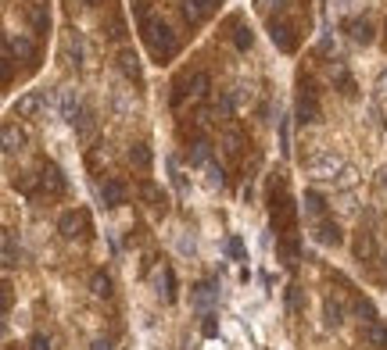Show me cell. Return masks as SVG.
<instances>
[{"instance_id": "3", "label": "cell", "mask_w": 387, "mask_h": 350, "mask_svg": "<svg viewBox=\"0 0 387 350\" xmlns=\"http://www.w3.org/2000/svg\"><path fill=\"white\" fill-rule=\"evenodd\" d=\"M323 118V111H319V89H316V82L309 79V75H302L297 79V122H319Z\"/></svg>"}, {"instance_id": "29", "label": "cell", "mask_w": 387, "mask_h": 350, "mask_svg": "<svg viewBox=\"0 0 387 350\" xmlns=\"http://www.w3.org/2000/svg\"><path fill=\"white\" fill-rule=\"evenodd\" d=\"M208 89H212V75H208V72H194V75H190V97H194V101H204Z\"/></svg>"}, {"instance_id": "15", "label": "cell", "mask_w": 387, "mask_h": 350, "mask_svg": "<svg viewBox=\"0 0 387 350\" xmlns=\"http://www.w3.org/2000/svg\"><path fill=\"white\" fill-rule=\"evenodd\" d=\"M344 33H348L355 43L366 47V43H373V22H370V18H348V22H344Z\"/></svg>"}, {"instance_id": "24", "label": "cell", "mask_w": 387, "mask_h": 350, "mask_svg": "<svg viewBox=\"0 0 387 350\" xmlns=\"http://www.w3.org/2000/svg\"><path fill=\"white\" fill-rule=\"evenodd\" d=\"M129 165L136 168V172H151V147H147V143H133L129 147Z\"/></svg>"}, {"instance_id": "1", "label": "cell", "mask_w": 387, "mask_h": 350, "mask_svg": "<svg viewBox=\"0 0 387 350\" xmlns=\"http://www.w3.org/2000/svg\"><path fill=\"white\" fill-rule=\"evenodd\" d=\"M269 218H273V229L280 233V236H290L294 233V221H297V207H294V200H290V194L283 189V179H273L269 182Z\"/></svg>"}, {"instance_id": "31", "label": "cell", "mask_w": 387, "mask_h": 350, "mask_svg": "<svg viewBox=\"0 0 387 350\" xmlns=\"http://www.w3.org/2000/svg\"><path fill=\"white\" fill-rule=\"evenodd\" d=\"M323 318H326V326H330V329H337L344 322V318H341V304L337 300H326L323 304Z\"/></svg>"}, {"instance_id": "12", "label": "cell", "mask_w": 387, "mask_h": 350, "mask_svg": "<svg viewBox=\"0 0 387 350\" xmlns=\"http://www.w3.org/2000/svg\"><path fill=\"white\" fill-rule=\"evenodd\" d=\"M244 143H248V136H244V129H237V125H230V129L219 136V147H223V154L230 157V161H237V157H241Z\"/></svg>"}, {"instance_id": "2", "label": "cell", "mask_w": 387, "mask_h": 350, "mask_svg": "<svg viewBox=\"0 0 387 350\" xmlns=\"http://www.w3.org/2000/svg\"><path fill=\"white\" fill-rule=\"evenodd\" d=\"M143 43H147V50H151L155 61H172L176 54H180V40H176V33L158 18H151L143 25Z\"/></svg>"}, {"instance_id": "47", "label": "cell", "mask_w": 387, "mask_h": 350, "mask_svg": "<svg viewBox=\"0 0 387 350\" xmlns=\"http://www.w3.org/2000/svg\"><path fill=\"white\" fill-rule=\"evenodd\" d=\"M384 40H387V25H384Z\"/></svg>"}, {"instance_id": "42", "label": "cell", "mask_w": 387, "mask_h": 350, "mask_svg": "<svg viewBox=\"0 0 387 350\" xmlns=\"http://www.w3.org/2000/svg\"><path fill=\"white\" fill-rule=\"evenodd\" d=\"M201 333H204V336H216V333H219V326H216V318H212V314H204V322H201Z\"/></svg>"}, {"instance_id": "40", "label": "cell", "mask_w": 387, "mask_h": 350, "mask_svg": "<svg viewBox=\"0 0 387 350\" xmlns=\"http://www.w3.org/2000/svg\"><path fill=\"white\" fill-rule=\"evenodd\" d=\"M226 254H230V258H237V261H241V258H244V243H241V240L233 236V240L226 243Z\"/></svg>"}, {"instance_id": "32", "label": "cell", "mask_w": 387, "mask_h": 350, "mask_svg": "<svg viewBox=\"0 0 387 350\" xmlns=\"http://www.w3.org/2000/svg\"><path fill=\"white\" fill-rule=\"evenodd\" d=\"M18 265V247H15V233H4V268Z\"/></svg>"}, {"instance_id": "7", "label": "cell", "mask_w": 387, "mask_h": 350, "mask_svg": "<svg viewBox=\"0 0 387 350\" xmlns=\"http://www.w3.org/2000/svg\"><path fill=\"white\" fill-rule=\"evenodd\" d=\"M47 104H54L50 93H22V97L15 101V115L18 118H36Z\"/></svg>"}, {"instance_id": "13", "label": "cell", "mask_w": 387, "mask_h": 350, "mask_svg": "<svg viewBox=\"0 0 387 350\" xmlns=\"http://www.w3.org/2000/svg\"><path fill=\"white\" fill-rule=\"evenodd\" d=\"M326 72H330V82L344 93V97H355V82H351V75H348V65L337 57V61H330V65H326Z\"/></svg>"}, {"instance_id": "26", "label": "cell", "mask_w": 387, "mask_h": 350, "mask_svg": "<svg viewBox=\"0 0 387 350\" xmlns=\"http://www.w3.org/2000/svg\"><path fill=\"white\" fill-rule=\"evenodd\" d=\"M25 147V133L18 129L15 122H8L4 125V154H15V150H22Z\"/></svg>"}, {"instance_id": "36", "label": "cell", "mask_w": 387, "mask_h": 350, "mask_svg": "<svg viewBox=\"0 0 387 350\" xmlns=\"http://www.w3.org/2000/svg\"><path fill=\"white\" fill-rule=\"evenodd\" d=\"M162 279H165V300L172 304L176 297H180V293H176V272H172V268H165V272H162Z\"/></svg>"}, {"instance_id": "14", "label": "cell", "mask_w": 387, "mask_h": 350, "mask_svg": "<svg viewBox=\"0 0 387 350\" xmlns=\"http://www.w3.org/2000/svg\"><path fill=\"white\" fill-rule=\"evenodd\" d=\"M72 129H76V136H79V140H90V136L97 133V115L83 104V108H79V115L72 118Z\"/></svg>"}, {"instance_id": "22", "label": "cell", "mask_w": 387, "mask_h": 350, "mask_svg": "<svg viewBox=\"0 0 387 350\" xmlns=\"http://www.w3.org/2000/svg\"><path fill=\"white\" fill-rule=\"evenodd\" d=\"M363 343H366V347H377V350H387V326L380 322V318L363 329Z\"/></svg>"}, {"instance_id": "43", "label": "cell", "mask_w": 387, "mask_h": 350, "mask_svg": "<svg viewBox=\"0 0 387 350\" xmlns=\"http://www.w3.org/2000/svg\"><path fill=\"white\" fill-rule=\"evenodd\" d=\"M90 350H111V340H94Z\"/></svg>"}, {"instance_id": "21", "label": "cell", "mask_w": 387, "mask_h": 350, "mask_svg": "<svg viewBox=\"0 0 387 350\" xmlns=\"http://www.w3.org/2000/svg\"><path fill=\"white\" fill-rule=\"evenodd\" d=\"M316 240H319V243H326V247H337L344 236H341V229H337V221L319 218V221H316Z\"/></svg>"}, {"instance_id": "11", "label": "cell", "mask_w": 387, "mask_h": 350, "mask_svg": "<svg viewBox=\"0 0 387 350\" xmlns=\"http://www.w3.org/2000/svg\"><path fill=\"white\" fill-rule=\"evenodd\" d=\"M65 186H69V182H65L62 168H57V165H43V172H40V189H43L47 197H62Z\"/></svg>"}, {"instance_id": "34", "label": "cell", "mask_w": 387, "mask_h": 350, "mask_svg": "<svg viewBox=\"0 0 387 350\" xmlns=\"http://www.w3.org/2000/svg\"><path fill=\"white\" fill-rule=\"evenodd\" d=\"M29 350H54V340L47 333H33L29 336Z\"/></svg>"}, {"instance_id": "46", "label": "cell", "mask_w": 387, "mask_h": 350, "mask_svg": "<svg viewBox=\"0 0 387 350\" xmlns=\"http://www.w3.org/2000/svg\"><path fill=\"white\" fill-rule=\"evenodd\" d=\"M380 186H384V189H387V168H384V172H380Z\"/></svg>"}, {"instance_id": "37", "label": "cell", "mask_w": 387, "mask_h": 350, "mask_svg": "<svg viewBox=\"0 0 387 350\" xmlns=\"http://www.w3.org/2000/svg\"><path fill=\"white\" fill-rule=\"evenodd\" d=\"M108 36H111V40H126V22L118 18V15L108 22Z\"/></svg>"}, {"instance_id": "38", "label": "cell", "mask_w": 387, "mask_h": 350, "mask_svg": "<svg viewBox=\"0 0 387 350\" xmlns=\"http://www.w3.org/2000/svg\"><path fill=\"white\" fill-rule=\"evenodd\" d=\"M11 300H15V293H11V282H4V286H0V311H11Z\"/></svg>"}, {"instance_id": "19", "label": "cell", "mask_w": 387, "mask_h": 350, "mask_svg": "<svg viewBox=\"0 0 387 350\" xmlns=\"http://www.w3.org/2000/svg\"><path fill=\"white\" fill-rule=\"evenodd\" d=\"M190 300H194V307L208 311V304H216V300H219V290H216V282H197L194 290H190Z\"/></svg>"}, {"instance_id": "30", "label": "cell", "mask_w": 387, "mask_h": 350, "mask_svg": "<svg viewBox=\"0 0 387 350\" xmlns=\"http://www.w3.org/2000/svg\"><path fill=\"white\" fill-rule=\"evenodd\" d=\"M90 293H94V297H104V300L111 297V279H108L104 272H94V279H90Z\"/></svg>"}, {"instance_id": "44", "label": "cell", "mask_w": 387, "mask_h": 350, "mask_svg": "<svg viewBox=\"0 0 387 350\" xmlns=\"http://www.w3.org/2000/svg\"><path fill=\"white\" fill-rule=\"evenodd\" d=\"M79 4H86V8H97V4H101V0H79Z\"/></svg>"}, {"instance_id": "33", "label": "cell", "mask_w": 387, "mask_h": 350, "mask_svg": "<svg viewBox=\"0 0 387 350\" xmlns=\"http://www.w3.org/2000/svg\"><path fill=\"white\" fill-rule=\"evenodd\" d=\"M233 43H237V50H251V43H255V33H251V29H237V33H233Z\"/></svg>"}, {"instance_id": "6", "label": "cell", "mask_w": 387, "mask_h": 350, "mask_svg": "<svg viewBox=\"0 0 387 350\" xmlns=\"http://www.w3.org/2000/svg\"><path fill=\"white\" fill-rule=\"evenodd\" d=\"M126 200H129V186H126L122 179L108 175V179L101 182V204H104V207H122Z\"/></svg>"}, {"instance_id": "16", "label": "cell", "mask_w": 387, "mask_h": 350, "mask_svg": "<svg viewBox=\"0 0 387 350\" xmlns=\"http://www.w3.org/2000/svg\"><path fill=\"white\" fill-rule=\"evenodd\" d=\"M118 72H122L129 82H143V68H140V57L133 50H122L118 54Z\"/></svg>"}, {"instance_id": "35", "label": "cell", "mask_w": 387, "mask_h": 350, "mask_svg": "<svg viewBox=\"0 0 387 350\" xmlns=\"http://www.w3.org/2000/svg\"><path fill=\"white\" fill-rule=\"evenodd\" d=\"M355 311L363 314V322H366V326H370V322H377V307H373L370 300H363V297H359V300H355Z\"/></svg>"}, {"instance_id": "4", "label": "cell", "mask_w": 387, "mask_h": 350, "mask_svg": "<svg viewBox=\"0 0 387 350\" xmlns=\"http://www.w3.org/2000/svg\"><path fill=\"white\" fill-rule=\"evenodd\" d=\"M86 229H90V214H86L83 207H72V211H65L62 218H57V233H62L65 240H79V236H86Z\"/></svg>"}, {"instance_id": "25", "label": "cell", "mask_w": 387, "mask_h": 350, "mask_svg": "<svg viewBox=\"0 0 387 350\" xmlns=\"http://www.w3.org/2000/svg\"><path fill=\"white\" fill-rule=\"evenodd\" d=\"M65 57H69V65H83V36L79 33H65Z\"/></svg>"}, {"instance_id": "5", "label": "cell", "mask_w": 387, "mask_h": 350, "mask_svg": "<svg viewBox=\"0 0 387 350\" xmlns=\"http://www.w3.org/2000/svg\"><path fill=\"white\" fill-rule=\"evenodd\" d=\"M269 40H273L283 54H294V50H297V33H294V25L283 22L280 15H269Z\"/></svg>"}, {"instance_id": "10", "label": "cell", "mask_w": 387, "mask_h": 350, "mask_svg": "<svg viewBox=\"0 0 387 350\" xmlns=\"http://www.w3.org/2000/svg\"><path fill=\"white\" fill-rule=\"evenodd\" d=\"M216 8H219V0H183V18H187V25H201L208 15H216Z\"/></svg>"}, {"instance_id": "45", "label": "cell", "mask_w": 387, "mask_h": 350, "mask_svg": "<svg viewBox=\"0 0 387 350\" xmlns=\"http://www.w3.org/2000/svg\"><path fill=\"white\" fill-rule=\"evenodd\" d=\"M380 89H384V93H387V72H384V75H380Z\"/></svg>"}, {"instance_id": "8", "label": "cell", "mask_w": 387, "mask_h": 350, "mask_svg": "<svg viewBox=\"0 0 387 350\" xmlns=\"http://www.w3.org/2000/svg\"><path fill=\"white\" fill-rule=\"evenodd\" d=\"M140 200L151 207V214H165L169 211V197H165V189L158 186V182H151V179H143L140 182Z\"/></svg>"}, {"instance_id": "18", "label": "cell", "mask_w": 387, "mask_h": 350, "mask_svg": "<svg viewBox=\"0 0 387 350\" xmlns=\"http://www.w3.org/2000/svg\"><path fill=\"white\" fill-rule=\"evenodd\" d=\"M8 43H11V50H15V57L18 61H29V65H33V61H36V40L33 36H8Z\"/></svg>"}, {"instance_id": "20", "label": "cell", "mask_w": 387, "mask_h": 350, "mask_svg": "<svg viewBox=\"0 0 387 350\" xmlns=\"http://www.w3.org/2000/svg\"><path fill=\"white\" fill-rule=\"evenodd\" d=\"M276 254H280L283 265H297V258H302V243H297V236H294V233H290V236H280Z\"/></svg>"}, {"instance_id": "28", "label": "cell", "mask_w": 387, "mask_h": 350, "mask_svg": "<svg viewBox=\"0 0 387 350\" xmlns=\"http://www.w3.org/2000/svg\"><path fill=\"white\" fill-rule=\"evenodd\" d=\"M305 304H309L305 290H302L297 282H290V286H287V311H290V314H302V311H305Z\"/></svg>"}, {"instance_id": "41", "label": "cell", "mask_w": 387, "mask_h": 350, "mask_svg": "<svg viewBox=\"0 0 387 350\" xmlns=\"http://www.w3.org/2000/svg\"><path fill=\"white\" fill-rule=\"evenodd\" d=\"M208 179H212V186H223V182H226V172H223V165H208Z\"/></svg>"}, {"instance_id": "27", "label": "cell", "mask_w": 387, "mask_h": 350, "mask_svg": "<svg viewBox=\"0 0 387 350\" xmlns=\"http://www.w3.org/2000/svg\"><path fill=\"white\" fill-rule=\"evenodd\" d=\"M305 214L309 218H323L326 214V197L319 189H305Z\"/></svg>"}, {"instance_id": "9", "label": "cell", "mask_w": 387, "mask_h": 350, "mask_svg": "<svg viewBox=\"0 0 387 350\" xmlns=\"http://www.w3.org/2000/svg\"><path fill=\"white\" fill-rule=\"evenodd\" d=\"M351 254H355V261H377V236L370 229H359L351 240Z\"/></svg>"}, {"instance_id": "39", "label": "cell", "mask_w": 387, "mask_h": 350, "mask_svg": "<svg viewBox=\"0 0 387 350\" xmlns=\"http://www.w3.org/2000/svg\"><path fill=\"white\" fill-rule=\"evenodd\" d=\"M233 108H237V97H233V93H223V97H219V115H233Z\"/></svg>"}, {"instance_id": "23", "label": "cell", "mask_w": 387, "mask_h": 350, "mask_svg": "<svg viewBox=\"0 0 387 350\" xmlns=\"http://www.w3.org/2000/svg\"><path fill=\"white\" fill-rule=\"evenodd\" d=\"M29 25H33V36H47V33H50L47 4H33V8H29Z\"/></svg>"}, {"instance_id": "17", "label": "cell", "mask_w": 387, "mask_h": 350, "mask_svg": "<svg viewBox=\"0 0 387 350\" xmlns=\"http://www.w3.org/2000/svg\"><path fill=\"white\" fill-rule=\"evenodd\" d=\"M208 157H212V140L197 133L194 143L187 147V161H190V165H208Z\"/></svg>"}]
</instances>
